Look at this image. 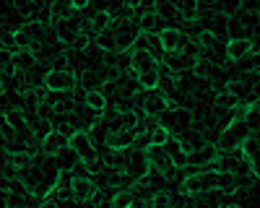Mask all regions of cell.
I'll return each instance as SVG.
<instances>
[{
    "mask_svg": "<svg viewBox=\"0 0 260 208\" xmlns=\"http://www.w3.org/2000/svg\"><path fill=\"white\" fill-rule=\"evenodd\" d=\"M182 208H198V205H182Z\"/></svg>",
    "mask_w": 260,
    "mask_h": 208,
    "instance_id": "4316f807",
    "label": "cell"
},
{
    "mask_svg": "<svg viewBox=\"0 0 260 208\" xmlns=\"http://www.w3.org/2000/svg\"><path fill=\"white\" fill-rule=\"evenodd\" d=\"M219 159V146H211V143H201L190 151L187 166H213V161Z\"/></svg>",
    "mask_w": 260,
    "mask_h": 208,
    "instance_id": "9a60e30c",
    "label": "cell"
},
{
    "mask_svg": "<svg viewBox=\"0 0 260 208\" xmlns=\"http://www.w3.org/2000/svg\"><path fill=\"white\" fill-rule=\"evenodd\" d=\"M151 208H175V203H172V198L167 193H161V195H156L154 200H151Z\"/></svg>",
    "mask_w": 260,
    "mask_h": 208,
    "instance_id": "603a6c76",
    "label": "cell"
},
{
    "mask_svg": "<svg viewBox=\"0 0 260 208\" xmlns=\"http://www.w3.org/2000/svg\"><path fill=\"white\" fill-rule=\"evenodd\" d=\"M247 138H252V128L247 125V120L245 122H229V125H224L216 146H219V151H240Z\"/></svg>",
    "mask_w": 260,
    "mask_h": 208,
    "instance_id": "5b68a950",
    "label": "cell"
},
{
    "mask_svg": "<svg viewBox=\"0 0 260 208\" xmlns=\"http://www.w3.org/2000/svg\"><path fill=\"white\" fill-rule=\"evenodd\" d=\"M81 166H78L76 172H71V198L76 203H91L96 198L99 182L94 180V175L89 169H81Z\"/></svg>",
    "mask_w": 260,
    "mask_h": 208,
    "instance_id": "7a4b0ae2",
    "label": "cell"
},
{
    "mask_svg": "<svg viewBox=\"0 0 260 208\" xmlns=\"http://www.w3.org/2000/svg\"><path fill=\"white\" fill-rule=\"evenodd\" d=\"M42 208H60V203H52V200H45V203H42Z\"/></svg>",
    "mask_w": 260,
    "mask_h": 208,
    "instance_id": "d4e9b609",
    "label": "cell"
},
{
    "mask_svg": "<svg viewBox=\"0 0 260 208\" xmlns=\"http://www.w3.org/2000/svg\"><path fill=\"white\" fill-rule=\"evenodd\" d=\"M24 208H34V205H24ZM37 208H42V205H37Z\"/></svg>",
    "mask_w": 260,
    "mask_h": 208,
    "instance_id": "83f0119b",
    "label": "cell"
},
{
    "mask_svg": "<svg viewBox=\"0 0 260 208\" xmlns=\"http://www.w3.org/2000/svg\"><path fill=\"white\" fill-rule=\"evenodd\" d=\"M175 11H177V16H182V21H187V24H198L201 21V6L192 3V0H177Z\"/></svg>",
    "mask_w": 260,
    "mask_h": 208,
    "instance_id": "ac0fdd59",
    "label": "cell"
},
{
    "mask_svg": "<svg viewBox=\"0 0 260 208\" xmlns=\"http://www.w3.org/2000/svg\"><path fill=\"white\" fill-rule=\"evenodd\" d=\"M133 208H151V203H148V200H141V198H138V200L133 203Z\"/></svg>",
    "mask_w": 260,
    "mask_h": 208,
    "instance_id": "cb8c5ba5",
    "label": "cell"
},
{
    "mask_svg": "<svg viewBox=\"0 0 260 208\" xmlns=\"http://www.w3.org/2000/svg\"><path fill=\"white\" fill-rule=\"evenodd\" d=\"M190 45V34L182 31L180 26H164L159 34V50L169 57V55H177Z\"/></svg>",
    "mask_w": 260,
    "mask_h": 208,
    "instance_id": "52a82bcc",
    "label": "cell"
},
{
    "mask_svg": "<svg viewBox=\"0 0 260 208\" xmlns=\"http://www.w3.org/2000/svg\"><path fill=\"white\" fill-rule=\"evenodd\" d=\"M136 200H138L136 190H117L110 200V208H133Z\"/></svg>",
    "mask_w": 260,
    "mask_h": 208,
    "instance_id": "44dd1931",
    "label": "cell"
},
{
    "mask_svg": "<svg viewBox=\"0 0 260 208\" xmlns=\"http://www.w3.org/2000/svg\"><path fill=\"white\" fill-rule=\"evenodd\" d=\"M76 6L73 3H52L50 6V24H60V21H71L76 18Z\"/></svg>",
    "mask_w": 260,
    "mask_h": 208,
    "instance_id": "ffe728a7",
    "label": "cell"
},
{
    "mask_svg": "<svg viewBox=\"0 0 260 208\" xmlns=\"http://www.w3.org/2000/svg\"><path fill=\"white\" fill-rule=\"evenodd\" d=\"M39 65L37 60V52H29V50H21L13 55V73H21V76H29L34 68Z\"/></svg>",
    "mask_w": 260,
    "mask_h": 208,
    "instance_id": "e0dca14e",
    "label": "cell"
},
{
    "mask_svg": "<svg viewBox=\"0 0 260 208\" xmlns=\"http://www.w3.org/2000/svg\"><path fill=\"white\" fill-rule=\"evenodd\" d=\"M83 104H86V107H89L91 112L104 115L107 107H110V99H107L104 91H86V94H83Z\"/></svg>",
    "mask_w": 260,
    "mask_h": 208,
    "instance_id": "d6986e66",
    "label": "cell"
},
{
    "mask_svg": "<svg viewBox=\"0 0 260 208\" xmlns=\"http://www.w3.org/2000/svg\"><path fill=\"white\" fill-rule=\"evenodd\" d=\"M221 208H245V205H237V203H226V205H221Z\"/></svg>",
    "mask_w": 260,
    "mask_h": 208,
    "instance_id": "484cf974",
    "label": "cell"
},
{
    "mask_svg": "<svg viewBox=\"0 0 260 208\" xmlns=\"http://www.w3.org/2000/svg\"><path fill=\"white\" fill-rule=\"evenodd\" d=\"M172 138H175V135H172V130L167 128V125H156V128L154 130H151V138H148V143H154V146H167Z\"/></svg>",
    "mask_w": 260,
    "mask_h": 208,
    "instance_id": "7402d4cb",
    "label": "cell"
},
{
    "mask_svg": "<svg viewBox=\"0 0 260 208\" xmlns=\"http://www.w3.org/2000/svg\"><path fill=\"white\" fill-rule=\"evenodd\" d=\"M42 83H45L47 94H71L76 89V83H81V81L73 68H50Z\"/></svg>",
    "mask_w": 260,
    "mask_h": 208,
    "instance_id": "277c9868",
    "label": "cell"
},
{
    "mask_svg": "<svg viewBox=\"0 0 260 208\" xmlns=\"http://www.w3.org/2000/svg\"><path fill=\"white\" fill-rule=\"evenodd\" d=\"M122 169L127 177V185H141L148 175H151V164H148V154L146 149H133L127 154V159L122 161Z\"/></svg>",
    "mask_w": 260,
    "mask_h": 208,
    "instance_id": "8992f818",
    "label": "cell"
},
{
    "mask_svg": "<svg viewBox=\"0 0 260 208\" xmlns=\"http://www.w3.org/2000/svg\"><path fill=\"white\" fill-rule=\"evenodd\" d=\"M141 112L138 110H117L110 120H107V135L110 133H120V130H130V128H136V125H141Z\"/></svg>",
    "mask_w": 260,
    "mask_h": 208,
    "instance_id": "4fadbf2b",
    "label": "cell"
},
{
    "mask_svg": "<svg viewBox=\"0 0 260 208\" xmlns=\"http://www.w3.org/2000/svg\"><path fill=\"white\" fill-rule=\"evenodd\" d=\"M55 39L65 47H76V42L83 34V21L81 18H71V21H60V24H52Z\"/></svg>",
    "mask_w": 260,
    "mask_h": 208,
    "instance_id": "30bf717a",
    "label": "cell"
},
{
    "mask_svg": "<svg viewBox=\"0 0 260 208\" xmlns=\"http://www.w3.org/2000/svg\"><path fill=\"white\" fill-rule=\"evenodd\" d=\"M71 149L78 154V159L83 164H94L99 159L96 149H94V141H91V133H86V130H76L71 133Z\"/></svg>",
    "mask_w": 260,
    "mask_h": 208,
    "instance_id": "8fae6325",
    "label": "cell"
},
{
    "mask_svg": "<svg viewBox=\"0 0 260 208\" xmlns=\"http://www.w3.org/2000/svg\"><path fill=\"white\" fill-rule=\"evenodd\" d=\"M146 154H148L151 172H156V175H161V177H169L172 172L177 169V164H175V159H172V154L167 151V146L148 143V146H146Z\"/></svg>",
    "mask_w": 260,
    "mask_h": 208,
    "instance_id": "ba28073f",
    "label": "cell"
},
{
    "mask_svg": "<svg viewBox=\"0 0 260 208\" xmlns=\"http://www.w3.org/2000/svg\"><path fill=\"white\" fill-rule=\"evenodd\" d=\"M242 166L247 169L245 156H242V149H240V151H219V159L213 161L211 169L219 172V175H237Z\"/></svg>",
    "mask_w": 260,
    "mask_h": 208,
    "instance_id": "7c38bea8",
    "label": "cell"
},
{
    "mask_svg": "<svg viewBox=\"0 0 260 208\" xmlns=\"http://www.w3.org/2000/svg\"><path fill=\"white\" fill-rule=\"evenodd\" d=\"M242 156H245V164L247 169L252 172L255 180H260V138H247L245 146H242Z\"/></svg>",
    "mask_w": 260,
    "mask_h": 208,
    "instance_id": "2e32d148",
    "label": "cell"
},
{
    "mask_svg": "<svg viewBox=\"0 0 260 208\" xmlns=\"http://www.w3.org/2000/svg\"><path fill=\"white\" fill-rule=\"evenodd\" d=\"M71 146V133H62V130H50V133H45L42 135V154L45 156H57V154H62L65 149Z\"/></svg>",
    "mask_w": 260,
    "mask_h": 208,
    "instance_id": "5bb4252c",
    "label": "cell"
},
{
    "mask_svg": "<svg viewBox=\"0 0 260 208\" xmlns=\"http://www.w3.org/2000/svg\"><path fill=\"white\" fill-rule=\"evenodd\" d=\"M130 73L138 81L141 91H154V89H161V65L156 55L146 50V47H136L133 50V60H130Z\"/></svg>",
    "mask_w": 260,
    "mask_h": 208,
    "instance_id": "6da1fadb",
    "label": "cell"
},
{
    "mask_svg": "<svg viewBox=\"0 0 260 208\" xmlns=\"http://www.w3.org/2000/svg\"><path fill=\"white\" fill-rule=\"evenodd\" d=\"M257 52V45H255V39L252 37H232L226 42V50H224V57L229 62H240L250 55Z\"/></svg>",
    "mask_w": 260,
    "mask_h": 208,
    "instance_id": "9c48e42d",
    "label": "cell"
},
{
    "mask_svg": "<svg viewBox=\"0 0 260 208\" xmlns=\"http://www.w3.org/2000/svg\"><path fill=\"white\" fill-rule=\"evenodd\" d=\"M133 101L138 104V110H141L146 117H151V120H156V117L167 115V110H169V96H167L164 89L138 91V94L133 96Z\"/></svg>",
    "mask_w": 260,
    "mask_h": 208,
    "instance_id": "3957f363",
    "label": "cell"
}]
</instances>
